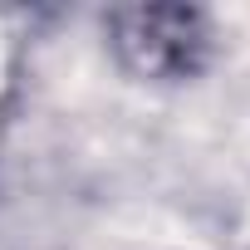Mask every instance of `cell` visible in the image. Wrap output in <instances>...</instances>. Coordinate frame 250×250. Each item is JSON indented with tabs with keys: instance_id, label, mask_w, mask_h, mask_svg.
Masks as SVG:
<instances>
[{
	"instance_id": "1",
	"label": "cell",
	"mask_w": 250,
	"mask_h": 250,
	"mask_svg": "<svg viewBox=\"0 0 250 250\" xmlns=\"http://www.w3.org/2000/svg\"><path fill=\"white\" fill-rule=\"evenodd\" d=\"M118 69L138 83H191L216 54V25L201 5H128L103 15Z\"/></svg>"
}]
</instances>
